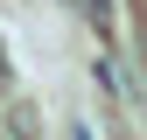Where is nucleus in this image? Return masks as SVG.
<instances>
[{"instance_id":"obj_1","label":"nucleus","mask_w":147,"mask_h":140,"mask_svg":"<svg viewBox=\"0 0 147 140\" xmlns=\"http://www.w3.org/2000/svg\"><path fill=\"white\" fill-rule=\"evenodd\" d=\"M0 105H7V133L14 140H42V112H35L28 98H0Z\"/></svg>"},{"instance_id":"obj_2","label":"nucleus","mask_w":147,"mask_h":140,"mask_svg":"<svg viewBox=\"0 0 147 140\" xmlns=\"http://www.w3.org/2000/svg\"><path fill=\"white\" fill-rule=\"evenodd\" d=\"M0 98H14V70H7V42H0Z\"/></svg>"},{"instance_id":"obj_3","label":"nucleus","mask_w":147,"mask_h":140,"mask_svg":"<svg viewBox=\"0 0 147 140\" xmlns=\"http://www.w3.org/2000/svg\"><path fill=\"white\" fill-rule=\"evenodd\" d=\"M133 14H140V35H147V0H133Z\"/></svg>"}]
</instances>
